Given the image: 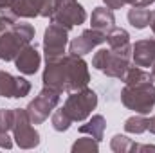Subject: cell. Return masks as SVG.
<instances>
[{
	"label": "cell",
	"mask_w": 155,
	"mask_h": 153,
	"mask_svg": "<svg viewBox=\"0 0 155 153\" xmlns=\"http://www.w3.org/2000/svg\"><path fill=\"white\" fill-rule=\"evenodd\" d=\"M43 86H51L58 92H76L88 85L90 74L88 65L83 60V56L67 54L58 60H49L43 70Z\"/></svg>",
	"instance_id": "1"
},
{
	"label": "cell",
	"mask_w": 155,
	"mask_h": 153,
	"mask_svg": "<svg viewBox=\"0 0 155 153\" xmlns=\"http://www.w3.org/2000/svg\"><path fill=\"white\" fill-rule=\"evenodd\" d=\"M132 61V45L121 49H99L92 58V67L114 79H123Z\"/></svg>",
	"instance_id": "2"
},
{
	"label": "cell",
	"mask_w": 155,
	"mask_h": 153,
	"mask_svg": "<svg viewBox=\"0 0 155 153\" xmlns=\"http://www.w3.org/2000/svg\"><path fill=\"white\" fill-rule=\"evenodd\" d=\"M35 38V27L31 24L16 22L13 27L0 34V60L2 61H15L20 50L29 45Z\"/></svg>",
	"instance_id": "3"
},
{
	"label": "cell",
	"mask_w": 155,
	"mask_h": 153,
	"mask_svg": "<svg viewBox=\"0 0 155 153\" xmlns=\"http://www.w3.org/2000/svg\"><path fill=\"white\" fill-rule=\"evenodd\" d=\"M121 103L134 110L135 114L148 115L155 106V85L153 81L139 83V85H124L121 90Z\"/></svg>",
	"instance_id": "4"
},
{
	"label": "cell",
	"mask_w": 155,
	"mask_h": 153,
	"mask_svg": "<svg viewBox=\"0 0 155 153\" xmlns=\"http://www.w3.org/2000/svg\"><path fill=\"white\" fill-rule=\"evenodd\" d=\"M97 106V94L90 88H81V90H76V92H71L63 108L65 112L69 114V117L72 119V122L78 121H85L88 115L92 114V110Z\"/></svg>",
	"instance_id": "5"
},
{
	"label": "cell",
	"mask_w": 155,
	"mask_h": 153,
	"mask_svg": "<svg viewBox=\"0 0 155 153\" xmlns=\"http://www.w3.org/2000/svg\"><path fill=\"white\" fill-rule=\"evenodd\" d=\"M60 97H61V92H58V90H54L51 86H43L40 90V94L33 101H29V105L25 108L31 122L33 124H41L56 110V106L60 103Z\"/></svg>",
	"instance_id": "6"
},
{
	"label": "cell",
	"mask_w": 155,
	"mask_h": 153,
	"mask_svg": "<svg viewBox=\"0 0 155 153\" xmlns=\"http://www.w3.org/2000/svg\"><path fill=\"white\" fill-rule=\"evenodd\" d=\"M13 139L18 148L33 150L40 144V133L33 128V122L24 108L13 110Z\"/></svg>",
	"instance_id": "7"
},
{
	"label": "cell",
	"mask_w": 155,
	"mask_h": 153,
	"mask_svg": "<svg viewBox=\"0 0 155 153\" xmlns=\"http://www.w3.org/2000/svg\"><path fill=\"white\" fill-rule=\"evenodd\" d=\"M87 20V11L78 0H56V9L51 15V22L65 29L81 25Z\"/></svg>",
	"instance_id": "8"
},
{
	"label": "cell",
	"mask_w": 155,
	"mask_h": 153,
	"mask_svg": "<svg viewBox=\"0 0 155 153\" xmlns=\"http://www.w3.org/2000/svg\"><path fill=\"white\" fill-rule=\"evenodd\" d=\"M69 43V29L58 25V24H49V27L43 33V52H45V61L49 60H58L65 56V47Z\"/></svg>",
	"instance_id": "9"
},
{
	"label": "cell",
	"mask_w": 155,
	"mask_h": 153,
	"mask_svg": "<svg viewBox=\"0 0 155 153\" xmlns=\"http://www.w3.org/2000/svg\"><path fill=\"white\" fill-rule=\"evenodd\" d=\"M56 9V0H15L11 13L15 18H35V16H43L51 18V15Z\"/></svg>",
	"instance_id": "10"
},
{
	"label": "cell",
	"mask_w": 155,
	"mask_h": 153,
	"mask_svg": "<svg viewBox=\"0 0 155 153\" xmlns=\"http://www.w3.org/2000/svg\"><path fill=\"white\" fill-rule=\"evenodd\" d=\"M107 41V34L97 31V29H85L78 38H74L69 45V52L74 56H85L88 52H92V49L103 45Z\"/></svg>",
	"instance_id": "11"
},
{
	"label": "cell",
	"mask_w": 155,
	"mask_h": 153,
	"mask_svg": "<svg viewBox=\"0 0 155 153\" xmlns=\"http://www.w3.org/2000/svg\"><path fill=\"white\" fill-rule=\"evenodd\" d=\"M31 92V83L25 77L11 76L5 70H0V97L22 99Z\"/></svg>",
	"instance_id": "12"
},
{
	"label": "cell",
	"mask_w": 155,
	"mask_h": 153,
	"mask_svg": "<svg viewBox=\"0 0 155 153\" xmlns=\"http://www.w3.org/2000/svg\"><path fill=\"white\" fill-rule=\"evenodd\" d=\"M40 65H41V56H40L36 45H31V43L25 45L20 50V54L15 58V67L18 69V72H22L25 76L36 74Z\"/></svg>",
	"instance_id": "13"
},
{
	"label": "cell",
	"mask_w": 155,
	"mask_h": 153,
	"mask_svg": "<svg viewBox=\"0 0 155 153\" xmlns=\"http://www.w3.org/2000/svg\"><path fill=\"white\" fill-rule=\"evenodd\" d=\"M132 61L137 67H152L155 61V38L135 41L132 45Z\"/></svg>",
	"instance_id": "14"
},
{
	"label": "cell",
	"mask_w": 155,
	"mask_h": 153,
	"mask_svg": "<svg viewBox=\"0 0 155 153\" xmlns=\"http://www.w3.org/2000/svg\"><path fill=\"white\" fill-rule=\"evenodd\" d=\"M90 24H92V29H97L107 34L108 31H112L116 27L114 11L108 7H96L90 15Z\"/></svg>",
	"instance_id": "15"
},
{
	"label": "cell",
	"mask_w": 155,
	"mask_h": 153,
	"mask_svg": "<svg viewBox=\"0 0 155 153\" xmlns=\"http://www.w3.org/2000/svg\"><path fill=\"white\" fill-rule=\"evenodd\" d=\"M105 128H107V121H105V117L97 114V115H92L85 124L79 126V133H83V135H90V137H94L96 141H101L103 135H105Z\"/></svg>",
	"instance_id": "16"
},
{
	"label": "cell",
	"mask_w": 155,
	"mask_h": 153,
	"mask_svg": "<svg viewBox=\"0 0 155 153\" xmlns=\"http://www.w3.org/2000/svg\"><path fill=\"white\" fill-rule=\"evenodd\" d=\"M13 130V110L0 108V148L11 150L13 141L9 137V132Z\"/></svg>",
	"instance_id": "17"
},
{
	"label": "cell",
	"mask_w": 155,
	"mask_h": 153,
	"mask_svg": "<svg viewBox=\"0 0 155 153\" xmlns=\"http://www.w3.org/2000/svg\"><path fill=\"white\" fill-rule=\"evenodd\" d=\"M150 15L152 11L146 7H132L128 11V22L135 29H144L150 25Z\"/></svg>",
	"instance_id": "18"
},
{
	"label": "cell",
	"mask_w": 155,
	"mask_h": 153,
	"mask_svg": "<svg viewBox=\"0 0 155 153\" xmlns=\"http://www.w3.org/2000/svg\"><path fill=\"white\" fill-rule=\"evenodd\" d=\"M124 132L126 133H134V135H141V133L148 132V119L143 114L128 117L124 121Z\"/></svg>",
	"instance_id": "19"
},
{
	"label": "cell",
	"mask_w": 155,
	"mask_h": 153,
	"mask_svg": "<svg viewBox=\"0 0 155 153\" xmlns=\"http://www.w3.org/2000/svg\"><path fill=\"white\" fill-rule=\"evenodd\" d=\"M107 43L110 45V49H121V47H126V45H130V34H128L126 29L114 27L112 31L107 33Z\"/></svg>",
	"instance_id": "20"
},
{
	"label": "cell",
	"mask_w": 155,
	"mask_h": 153,
	"mask_svg": "<svg viewBox=\"0 0 155 153\" xmlns=\"http://www.w3.org/2000/svg\"><path fill=\"white\" fill-rule=\"evenodd\" d=\"M123 81H124V85H139V83L152 81V76H150V72H146V70H143L141 67L135 65V67H128Z\"/></svg>",
	"instance_id": "21"
},
{
	"label": "cell",
	"mask_w": 155,
	"mask_h": 153,
	"mask_svg": "<svg viewBox=\"0 0 155 153\" xmlns=\"http://www.w3.org/2000/svg\"><path fill=\"white\" fill-rule=\"evenodd\" d=\"M72 153H97L99 151V141H96L94 137H81L71 148Z\"/></svg>",
	"instance_id": "22"
},
{
	"label": "cell",
	"mask_w": 155,
	"mask_h": 153,
	"mask_svg": "<svg viewBox=\"0 0 155 153\" xmlns=\"http://www.w3.org/2000/svg\"><path fill=\"white\" fill-rule=\"evenodd\" d=\"M51 122H52V128L56 132H67L72 124V119L69 117V114L65 112V108H58L52 112V117H51Z\"/></svg>",
	"instance_id": "23"
},
{
	"label": "cell",
	"mask_w": 155,
	"mask_h": 153,
	"mask_svg": "<svg viewBox=\"0 0 155 153\" xmlns=\"http://www.w3.org/2000/svg\"><path fill=\"white\" fill-rule=\"evenodd\" d=\"M134 148V141L128 139L126 135H114L110 141V150L116 153H130Z\"/></svg>",
	"instance_id": "24"
},
{
	"label": "cell",
	"mask_w": 155,
	"mask_h": 153,
	"mask_svg": "<svg viewBox=\"0 0 155 153\" xmlns=\"http://www.w3.org/2000/svg\"><path fill=\"white\" fill-rule=\"evenodd\" d=\"M155 0H126V5H132V7H148Z\"/></svg>",
	"instance_id": "25"
},
{
	"label": "cell",
	"mask_w": 155,
	"mask_h": 153,
	"mask_svg": "<svg viewBox=\"0 0 155 153\" xmlns=\"http://www.w3.org/2000/svg\"><path fill=\"white\" fill-rule=\"evenodd\" d=\"M13 4H15V0H0V11H7V9H11Z\"/></svg>",
	"instance_id": "26"
},
{
	"label": "cell",
	"mask_w": 155,
	"mask_h": 153,
	"mask_svg": "<svg viewBox=\"0 0 155 153\" xmlns=\"http://www.w3.org/2000/svg\"><path fill=\"white\" fill-rule=\"evenodd\" d=\"M148 130H150V133H153L155 135V115L148 119Z\"/></svg>",
	"instance_id": "27"
},
{
	"label": "cell",
	"mask_w": 155,
	"mask_h": 153,
	"mask_svg": "<svg viewBox=\"0 0 155 153\" xmlns=\"http://www.w3.org/2000/svg\"><path fill=\"white\" fill-rule=\"evenodd\" d=\"M150 27H152V31L155 34V11H152V15H150Z\"/></svg>",
	"instance_id": "28"
},
{
	"label": "cell",
	"mask_w": 155,
	"mask_h": 153,
	"mask_svg": "<svg viewBox=\"0 0 155 153\" xmlns=\"http://www.w3.org/2000/svg\"><path fill=\"white\" fill-rule=\"evenodd\" d=\"M150 76H152V81L155 83V61H153V65H152V70H150Z\"/></svg>",
	"instance_id": "29"
}]
</instances>
